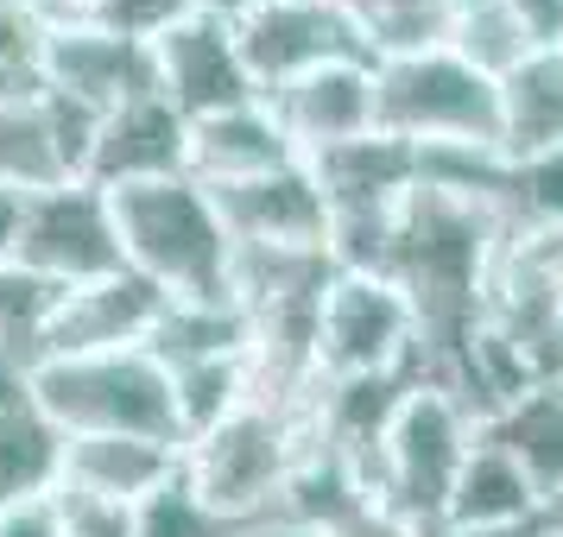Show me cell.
Listing matches in <instances>:
<instances>
[{
  "instance_id": "8992f818",
  "label": "cell",
  "mask_w": 563,
  "mask_h": 537,
  "mask_svg": "<svg viewBox=\"0 0 563 537\" xmlns=\"http://www.w3.org/2000/svg\"><path fill=\"white\" fill-rule=\"evenodd\" d=\"M418 360V310L386 272H335L317 304V385L393 380Z\"/></svg>"
},
{
  "instance_id": "e0dca14e",
  "label": "cell",
  "mask_w": 563,
  "mask_h": 537,
  "mask_svg": "<svg viewBox=\"0 0 563 537\" xmlns=\"http://www.w3.org/2000/svg\"><path fill=\"white\" fill-rule=\"evenodd\" d=\"M298 165V146L285 139V127L273 121L266 96L247 108H229V114H209V121H190V153H184V178H197L203 190L216 183H247L266 178V171H285Z\"/></svg>"
},
{
  "instance_id": "5bb4252c",
  "label": "cell",
  "mask_w": 563,
  "mask_h": 537,
  "mask_svg": "<svg viewBox=\"0 0 563 537\" xmlns=\"http://www.w3.org/2000/svg\"><path fill=\"white\" fill-rule=\"evenodd\" d=\"M298 158H323L374 133V64H323L266 96Z\"/></svg>"
},
{
  "instance_id": "ffe728a7",
  "label": "cell",
  "mask_w": 563,
  "mask_h": 537,
  "mask_svg": "<svg viewBox=\"0 0 563 537\" xmlns=\"http://www.w3.org/2000/svg\"><path fill=\"white\" fill-rule=\"evenodd\" d=\"M330 215H355V209H399L418 183V153L386 139V133H367L355 146H335L323 158H305Z\"/></svg>"
},
{
  "instance_id": "d4e9b609",
  "label": "cell",
  "mask_w": 563,
  "mask_h": 537,
  "mask_svg": "<svg viewBox=\"0 0 563 537\" xmlns=\"http://www.w3.org/2000/svg\"><path fill=\"white\" fill-rule=\"evenodd\" d=\"M450 52H456L468 70H482L487 82H507L512 70L532 57V45H526L519 20L507 13V0H487V7L462 13L456 26H450Z\"/></svg>"
},
{
  "instance_id": "d6986e66",
  "label": "cell",
  "mask_w": 563,
  "mask_h": 537,
  "mask_svg": "<svg viewBox=\"0 0 563 537\" xmlns=\"http://www.w3.org/2000/svg\"><path fill=\"white\" fill-rule=\"evenodd\" d=\"M538 518H544V500L526 481V468L500 443L475 436V449H468L456 486H450L443 525L450 532H538Z\"/></svg>"
},
{
  "instance_id": "8d00e7d4",
  "label": "cell",
  "mask_w": 563,
  "mask_h": 537,
  "mask_svg": "<svg viewBox=\"0 0 563 537\" xmlns=\"http://www.w3.org/2000/svg\"><path fill=\"white\" fill-rule=\"evenodd\" d=\"M203 7H222V13H241V7H254V0H203Z\"/></svg>"
},
{
  "instance_id": "7402d4cb",
  "label": "cell",
  "mask_w": 563,
  "mask_h": 537,
  "mask_svg": "<svg viewBox=\"0 0 563 537\" xmlns=\"http://www.w3.org/2000/svg\"><path fill=\"white\" fill-rule=\"evenodd\" d=\"M563 146V52H532L500 82V153L538 158Z\"/></svg>"
},
{
  "instance_id": "7a4b0ae2",
  "label": "cell",
  "mask_w": 563,
  "mask_h": 537,
  "mask_svg": "<svg viewBox=\"0 0 563 537\" xmlns=\"http://www.w3.org/2000/svg\"><path fill=\"white\" fill-rule=\"evenodd\" d=\"M310 443H317L310 399L305 405L247 399V405H234L216 430L184 443L178 481L190 486L229 532H241V525H254L266 512H279L285 486L298 474V461L310 456Z\"/></svg>"
},
{
  "instance_id": "30bf717a",
  "label": "cell",
  "mask_w": 563,
  "mask_h": 537,
  "mask_svg": "<svg viewBox=\"0 0 563 537\" xmlns=\"http://www.w3.org/2000/svg\"><path fill=\"white\" fill-rule=\"evenodd\" d=\"M13 266L32 272L38 284H52V291H77V284L128 272L121 240H114L108 197L89 190V183H64V190L26 197V222H20V254H13Z\"/></svg>"
},
{
  "instance_id": "74e56055",
  "label": "cell",
  "mask_w": 563,
  "mask_h": 537,
  "mask_svg": "<svg viewBox=\"0 0 563 537\" xmlns=\"http://www.w3.org/2000/svg\"><path fill=\"white\" fill-rule=\"evenodd\" d=\"M450 7H456V20H462V13H475V7H487V0H450Z\"/></svg>"
},
{
  "instance_id": "ba28073f",
  "label": "cell",
  "mask_w": 563,
  "mask_h": 537,
  "mask_svg": "<svg viewBox=\"0 0 563 537\" xmlns=\"http://www.w3.org/2000/svg\"><path fill=\"white\" fill-rule=\"evenodd\" d=\"M96 108L70 102L57 89H13L0 96V190L45 197L64 183H82L89 153H96Z\"/></svg>"
},
{
  "instance_id": "4316f807",
  "label": "cell",
  "mask_w": 563,
  "mask_h": 537,
  "mask_svg": "<svg viewBox=\"0 0 563 537\" xmlns=\"http://www.w3.org/2000/svg\"><path fill=\"white\" fill-rule=\"evenodd\" d=\"M133 537H234V532L184 481H172L165 493H153L146 506L133 512Z\"/></svg>"
},
{
  "instance_id": "cb8c5ba5",
  "label": "cell",
  "mask_w": 563,
  "mask_h": 537,
  "mask_svg": "<svg viewBox=\"0 0 563 537\" xmlns=\"http://www.w3.org/2000/svg\"><path fill=\"white\" fill-rule=\"evenodd\" d=\"M355 26H361V38H367L374 57L431 52V45H450L456 7L450 0H361Z\"/></svg>"
},
{
  "instance_id": "d590c367",
  "label": "cell",
  "mask_w": 563,
  "mask_h": 537,
  "mask_svg": "<svg viewBox=\"0 0 563 537\" xmlns=\"http://www.w3.org/2000/svg\"><path fill=\"white\" fill-rule=\"evenodd\" d=\"M13 89H32V82H20L13 70H0V96H13Z\"/></svg>"
},
{
  "instance_id": "d6a6232c",
  "label": "cell",
  "mask_w": 563,
  "mask_h": 537,
  "mask_svg": "<svg viewBox=\"0 0 563 537\" xmlns=\"http://www.w3.org/2000/svg\"><path fill=\"white\" fill-rule=\"evenodd\" d=\"M234 537H323L317 525H298V518H285V512H266V518H254V525H241Z\"/></svg>"
},
{
  "instance_id": "4fadbf2b",
  "label": "cell",
  "mask_w": 563,
  "mask_h": 537,
  "mask_svg": "<svg viewBox=\"0 0 563 537\" xmlns=\"http://www.w3.org/2000/svg\"><path fill=\"white\" fill-rule=\"evenodd\" d=\"M209 203L234 247H285V254H330V203L310 165H285L247 183H216Z\"/></svg>"
},
{
  "instance_id": "2e32d148",
  "label": "cell",
  "mask_w": 563,
  "mask_h": 537,
  "mask_svg": "<svg viewBox=\"0 0 563 537\" xmlns=\"http://www.w3.org/2000/svg\"><path fill=\"white\" fill-rule=\"evenodd\" d=\"M184 449L146 443V436H64L57 461V493H89L114 506H146L153 493L178 481Z\"/></svg>"
},
{
  "instance_id": "603a6c76",
  "label": "cell",
  "mask_w": 563,
  "mask_h": 537,
  "mask_svg": "<svg viewBox=\"0 0 563 537\" xmlns=\"http://www.w3.org/2000/svg\"><path fill=\"white\" fill-rule=\"evenodd\" d=\"M172 399H178V430L190 436L216 430L234 405L254 399L247 355H203V360H172Z\"/></svg>"
},
{
  "instance_id": "9c48e42d",
  "label": "cell",
  "mask_w": 563,
  "mask_h": 537,
  "mask_svg": "<svg viewBox=\"0 0 563 537\" xmlns=\"http://www.w3.org/2000/svg\"><path fill=\"white\" fill-rule=\"evenodd\" d=\"M146 45H153V89L184 121H209V114L260 102L254 77L241 64V45H234V20L222 7L197 0L172 26H158Z\"/></svg>"
},
{
  "instance_id": "ac0fdd59",
  "label": "cell",
  "mask_w": 563,
  "mask_h": 537,
  "mask_svg": "<svg viewBox=\"0 0 563 537\" xmlns=\"http://www.w3.org/2000/svg\"><path fill=\"white\" fill-rule=\"evenodd\" d=\"M57 461H64V430L45 417L26 367L0 360V506L57 493Z\"/></svg>"
},
{
  "instance_id": "484cf974",
  "label": "cell",
  "mask_w": 563,
  "mask_h": 537,
  "mask_svg": "<svg viewBox=\"0 0 563 537\" xmlns=\"http://www.w3.org/2000/svg\"><path fill=\"white\" fill-rule=\"evenodd\" d=\"M512 228H563V146L512 158Z\"/></svg>"
},
{
  "instance_id": "f546056e",
  "label": "cell",
  "mask_w": 563,
  "mask_h": 537,
  "mask_svg": "<svg viewBox=\"0 0 563 537\" xmlns=\"http://www.w3.org/2000/svg\"><path fill=\"white\" fill-rule=\"evenodd\" d=\"M532 52H563V0H507Z\"/></svg>"
},
{
  "instance_id": "9a60e30c",
  "label": "cell",
  "mask_w": 563,
  "mask_h": 537,
  "mask_svg": "<svg viewBox=\"0 0 563 537\" xmlns=\"http://www.w3.org/2000/svg\"><path fill=\"white\" fill-rule=\"evenodd\" d=\"M184 153H190V121L153 89V96H133L114 114H102L82 183L89 190H121V183L184 178Z\"/></svg>"
},
{
  "instance_id": "83f0119b",
  "label": "cell",
  "mask_w": 563,
  "mask_h": 537,
  "mask_svg": "<svg viewBox=\"0 0 563 537\" xmlns=\"http://www.w3.org/2000/svg\"><path fill=\"white\" fill-rule=\"evenodd\" d=\"M64 512V537H133V512L140 506H114V500H89V493H57Z\"/></svg>"
},
{
  "instance_id": "6da1fadb",
  "label": "cell",
  "mask_w": 563,
  "mask_h": 537,
  "mask_svg": "<svg viewBox=\"0 0 563 537\" xmlns=\"http://www.w3.org/2000/svg\"><path fill=\"white\" fill-rule=\"evenodd\" d=\"M128 272L158 284L172 304H229L234 240L197 178H158L102 190Z\"/></svg>"
},
{
  "instance_id": "f1b7e54d",
  "label": "cell",
  "mask_w": 563,
  "mask_h": 537,
  "mask_svg": "<svg viewBox=\"0 0 563 537\" xmlns=\"http://www.w3.org/2000/svg\"><path fill=\"white\" fill-rule=\"evenodd\" d=\"M197 0H102L96 26H114V32H133V38H153L158 26H172L178 13H190Z\"/></svg>"
},
{
  "instance_id": "52a82bcc",
  "label": "cell",
  "mask_w": 563,
  "mask_h": 537,
  "mask_svg": "<svg viewBox=\"0 0 563 537\" xmlns=\"http://www.w3.org/2000/svg\"><path fill=\"white\" fill-rule=\"evenodd\" d=\"M229 20L260 96H273V89L310 77L323 64H374L355 13L335 7V0H254Z\"/></svg>"
},
{
  "instance_id": "5b68a950",
  "label": "cell",
  "mask_w": 563,
  "mask_h": 537,
  "mask_svg": "<svg viewBox=\"0 0 563 537\" xmlns=\"http://www.w3.org/2000/svg\"><path fill=\"white\" fill-rule=\"evenodd\" d=\"M374 133L411 153L424 146H500V82L468 70L450 45L374 57Z\"/></svg>"
},
{
  "instance_id": "836d02e7",
  "label": "cell",
  "mask_w": 563,
  "mask_h": 537,
  "mask_svg": "<svg viewBox=\"0 0 563 537\" xmlns=\"http://www.w3.org/2000/svg\"><path fill=\"white\" fill-rule=\"evenodd\" d=\"M538 537H563V500H558V506H544V518H538Z\"/></svg>"
},
{
  "instance_id": "8fae6325",
  "label": "cell",
  "mask_w": 563,
  "mask_h": 537,
  "mask_svg": "<svg viewBox=\"0 0 563 537\" xmlns=\"http://www.w3.org/2000/svg\"><path fill=\"white\" fill-rule=\"evenodd\" d=\"M172 298L146 284L140 272H114V279L77 284V291H57L45 310V329L32 360L52 355H102V348H153L158 323H165ZM26 360V367H32Z\"/></svg>"
},
{
  "instance_id": "3957f363",
  "label": "cell",
  "mask_w": 563,
  "mask_h": 537,
  "mask_svg": "<svg viewBox=\"0 0 563 537\" xmlns=\"http://www.w3.org/2000/svg\"><path fill=\"white\" fill-rule=\"evenodd\" d=\"M38 405L64 436H146L184 449L172 367L153 348H102V355H52L26 367Z\"/></svg>"
},
{
  "instance_id": "e575fe53",
  "label": "cell",
  "mask_w": 563,
  "mask_h": 537,
  "mask_svg": "<svg viewBox=\"0 0 563 537\" xmlns=\"http://www.w3.org/2000/svg\"><path fill=\"white\" fill-rule=\"evenodd\" d=\"M424 537H538V532H450V525H437V532Z\"/></svg>"
},
{
  "instance_id": "277c9868",
  "label": "cell",
  "mask_w": 563,
  "mask_h": 537,
  "mask_svg": "<svg viewBox=\"0 0 563 537\" xmlns=\"http://www.w3.org/2000/svg\"><path fill=\"white\" fill-rule=\"evenodd\" d=\"M475 436H482V417L462 405L450 385L411 380L380 436V449H374V474H367L374 500L418 537L437 532Z\"/></svg>"
},
{
  "instance_id": "7c38bea8",
  "label": "cell",
  "mask_w": 563,
  "mask_h": 537,
  "mask_svg": "<svg viewBox=\"0 0 563 537\" xmlns=\"http://www.w3.org/2000/svg\"><path fill=\"white\" fill-rule=\"evenodd\" d=\"M38 89H57L70 102L114 114L133 96H153V45L114 26H52L45 32V52H38Z\"/></svg>"
},
{
  "instance_id": "4dcf8cb0",
  "label": "cell",
  "mask_w": 563,
  "mask_h": 537,
  "mask_svg": "<svg viewBox=\"0 0 563 537\" xmlns=\"http://www.w3.org/2000/svg\"><path fill=\"white\" fill-rule=\"evenodd\" d=\"M0 537H64L57 493H38V500H20V506H0Z\"/></svg>"
},
{
  "instance_id": "f35d334b",
  "label": "cell",
  "mask_w": 563,
  "mask_h": 537,
  "mask_svg": "<svg viewBox=\"0 0 563 537\" xmlns=\"http://www.w3.org/2000/svg\"><path fill=\"white\" fill-rule=\"evenodd\" d=\"M551 355H558V373H563V316H558V342H551Z\"/></svg>"
},
{
  "instance_id": "1f68e13d",
  "label": "cell",
  "mask_w": 563,
  "mask_h": 537,
  "mask_svg": "<svg viewBox=\"0 0 563 537\" xmlns=\"http://www.w3.org/2000/svg\"><path fill=\"white\" fill-rule=\"evenodd\" d=\"M20 222H26V197L0 190V266H13V254H20Z\"/></svg>"
},
{
  "instance_id": "44dd1931",
  "label": "cell",
  "mask_w": 563,
  "mask_h": 537,
  "mask_svg": "<svg viewBox=\"0 0 563 537\" xmlns=\"http://www.w3.org/2000/svg\"><path fill=\"white\" fill-rule=\"evenodd\" d=\"M482 436L500 443L526 468V481L538 486L544 506H558L563 500V373L538 380L532 392H519L512 405H500L482 424Z\"/></svg>"
}]
</instances>
